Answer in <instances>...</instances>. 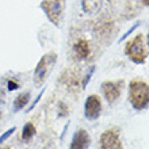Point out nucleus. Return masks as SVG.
Listing matches in <instances>:
<instances>
[{
	"label": "nucleus",
	"mask_w": 149,
	"mask_h": 149,
	"mask_svg": "<svg viewBox=\"0 0 149 149\" xmlns=\"http://www.w3.org/2000/svg\"><path fill=\"white\" fill-rule=\"evenodd\" d=\"M129 102L134 110H145L149 106V84L142 80H133L129 86Z\"/></svg>",
	"instance_id": "nucleus-1"
},
{
	"label": "nucleus",
	"mask_w": 149,
	"mask_h": 149,
	"mask_svg": "<svg viewBox=\"0 0 149 149\" xmlns=\"http://www.w3.org/2000/svg\"><path fill=\"white\" fill-rule=\"evenodd\" d=\"M56 63H57V53H53V52L45 54L39 60V63L36 67V71H34V77H33V81L37 87H41L47 80Z\"/></svg>",
	"instance_id": "nucleus-2"
},
{
	"label": "nucleus",
	"mask_w": 149,
	"mask_h": 149,
	"mask_svg": "<svg viewBox=\"0 0 149 149\" xmlns=\"http://www.w3.org/2000/svg\"><path fill=\"white\" fill-rule=\"evenodd\" d=\"M125 53L133 63L136 64L145 63L146 57H148V52H146L145 43H144L142 34H137L130 42H127V45L125 47Z\"/></svg>",
	"instance_id": "nucleus-3"
},
{
	"label": "nucleus",
	"mask_w": 149,
	"mask_h": 149,
	"mask_svg": "<svg viewBox=\"0 0 149 149\" xmlns=\"http://www.w3.org/2000/svg\"><path fill=\"white\" fill-rule=\"evenodd\" d=\"M41 8L54 26H61L65 11V0H43L41 3Z\"/></svg>",
	"instance_id": "nucleus-4"
},
{
	"label": "nucleus",
	"mask_w": 149,
	"mask_h": 149,
	"mask_svg": "<svg viewBox=\"0 0 149 149\" xmlns=\"http://www.w3.org/2000/svg\"><path fill=\"white\" fill-rule=\"evenodd\" d=\"M102 113V102L98 95H90L86 100L84 104V115L87 119L90 121H95L100 117Z\"/></svg>",
	"instance_id": "nucleus-5"
},
{
	"label": "nucleus",
	"mask_w": 149,
	"mask_h": 149,
	"mask_svg": "<svg viewBox=\"0 0 149 149\" xmlns=\"http://www.w3.org/2000/svg\"><path fill=\"white\" fill-rule=\"evenodd\" d=\"M122 87H123V80H117V81H104L102 84V91L106 96L107 102L113 104L118 100V98L122 94Z\"/></svg>",
	"instance_id": "nucleus-6"
},
{
	"label": "nucleus",
	"mask_w": 149,
	"mask_h": 149,
	"mask_svg": "<svg viewBox=\"0 0 149 149\" xmlns=\"http://www.w3.org/2000/svg\"><path fill=\"white\" fill-rule=\"evenodd\" d=\"M100 149H123L117 130H106L100 137Z\"/></svg>",
	"instance_id": "nucleus-7"
},
{
	"label": "nucleus",
	"mask_w": 149,
	"mask_h": 149,
	"mask_svg": "<svg viewBox=\"0 0 149 149\" xmlns=\"http://www.w3.org/2000/svg\"><path fill=\"white\" fill-rule=\"evenodd\" d=\"M91 145V137L88 132L84 129H79L74 133L71 142V149H88Z\"/></svg>",
	"instance_id": "nucleus-8"
},
{
	"label": "nucleus",
	"mask_w": 149,
	"mask_h": 149,
	"mask_svg": "<svg viewBox=\"0 0 149 149\" xmlns=\"http://www.w3.org/2000/svg\"><path fill=\"white\" fill-rule=\"evenodd\" d=\"M73 50L79 60H86L87 57L90 56V52H91L90 42H88L87 39H79L77 42L74 43Z\"/></svg>",
	"instance_id": "nucleus-9"
},
{
	"label": "nucleus",
	"mask_w": 149,
	"mask_h": 149,
	"mask_svg": "<svg viewBox=\"0 0 149 149\" xmlns=\"http://www.w3.org/2000/svg\"><path fill=\"white\" fill-rule=\"evenodd\" d=\"M81 6L87 14H96L102 7V0H81Z\"/></svg>",
	"instance_id": "nucleus-10"
},
{
	"label": "nucleus",
	"mask_w": 149,
	"mask_h": 149,
	"mask_svg": "<svg viewBox=\"0 0 149 149\" xmlns=\"http://www.w3.org/2000/svg\"><path fill=\"white\" fill-rule=\"evenodd\" d=\"M30 98H31L30 92H24V94L18 95L16 99L14 100V111H19V110H22L23 107L27 106V103L30 102Z\"/></svg>",
	"instance_id": "nucleus-11"
},
{
	"label": "nucleus",
	"mask_w": 149,
	"mask_h": 149,
	"mask_svg": "<svg viewBox=\"0 0 149 149\" xmlns=\"http://www.w3.org/2000/svg\"><path fill=\"white\" fill-rule=\"evenodd\" d=\"M34 133H36V127H34V125H33L31 122H27V123L23 126L22 140H23V141H29V140H31V137L34 136Z\"/></svg>",
	"instance_id": "nucleus-12"
},
{
	"label": "nucleus",
	"mask_w": 149,
	"mask_h": 149,
	"mask_svg": "<svg viewBox=\"0 0 149 149\" xmlns=\"http://www.w3.org/2000/svg\"><path fill=\"white\" fill-rule=\"evenodd\" d=\"M15 129H16V127H12V129L7 130V132H6V133H4L3 136H1V137H0V144H1V142H3L4 140H7V138L10 137V136H11V134L14 133V132H15Z\"/></svg>",
	"instance_id": "nucleus-13"
},
{
	"label": "nucleus",
	"mask_w": 149,
	"mask_h": 149,
	"mask_svg": "<svg viewBox=\"0 0 149 149\" xmlns=\"http://www.w3.org/2000/svg\"><path fill=\"white\" fill-rule=\"evenodd\" d=\"M94 71H95V68H91V72H90V73H88V74H87V77L84 79V81H83V88H84V87L87 86V83L90 81V79H91V74L94 73Z\"/></svg>",
	"instance_id": "nucleus-14"
},
{
	"label": "nucleus",
	"mask_w": 149,
	"mask_h": 149,
	"mask_svg": "<svg viewBox=\"0 0 149 149\" xmlns=\"http://www.w3.org/2000/svg\"><path fill=\"white\" fill-rule=\"evenodd\" d=\"M42 94H43V91H42V92H39V95H38V96H37V99H36V102H34V103H33V104H31V106L29 107V110H27V111H30V110H33V109H34V106H36L37 103L39 102V99L42 98Z\"/></svg>",
	"instance_id": "nucleus-15"
},
{
	"label": "nucleus",
	"mask_w": 149,
	"mask_h": 149,
	"mask_svg": "<svg viewBox=\"0 0 149 149\" xmlns=\"http://www.w3.org/2000/svg\"><path fill=\"white\" fill-rule=\"evenodd\" d=\"M3 110H4V98L3 95L0 94V117L3 115Z\"/></svg>",
	"instance_id": "nucleus-16"
},
{
	"label": "nucleus",
	"mask_w": 149,
	"mask_h": 149,
	"mask_svg": "<svg viewBox=\"0 0 149 149\" xmlns=\"http://www.w3.org/2000/svg\"><path fill=\"white\" fill-rule=\"evenodd\" d=\"M18 87H19V86H18L15 81H10V83H8V90H11V91L12 90H16Z\"/></svg>",
	"instance_id": "nucleus-17"
},
{
	"label": "nucleus",
	"mask_w": 149,
	"mask_h": 149,
	"mask_svg": "<svg viewBox=\"0 0 149 149\" xmlns=\"http://www.w3.org/2000/svg\"><path fill=\"white\" fill-rule=\"evenodd\" d=\"M142 3L145 4V6H149V0H142Z\"/></svg>",
	"instance_id": "nucleus-18"
},
{
	"label": "nucleus",
	"mask_w": 149,
	"mask_h": 149,
	"mask_svg": "<svg viewBox=\"0 0 149 149\" xmlns=\"http://www.w3.org/2000/svg\"><path fill=\"white\" fill-rule=\"evenodd\" d=\"M148 45H149V34H148Z\"/></svg>",
	"instance_id": "nucleus-19"
},
{
	"label": "nucleus",
	"mask_w": 149,
	"mask_h": 149,
	"mask_svg": "<svg viewBox=\"0 0 149 149\" xmlns=\"http://www.w3.org/2000/svg\"><path fill=\"white\" fill-rule=\"evenodd\" d=\"M6 149H10V148H6Z\"/></svg>",
	"instance_id": "nucleus-20"
}]
</instances>
